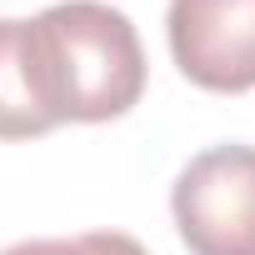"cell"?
<instances>
[{
	"label": "cell",
	"instance_id": "6da1fadb",
	"mask_svg": "<svg viewBox=\"0 0 255 255\" xmlns=\"http://www.w3.org/2000/svg\"><path fill=\"white\" fill-rule=\"evenodd\" d=\"M25 60L50 125H105L145 95V45L105 0H60L25 20Z\"/></svg>",
	"mask_w": 255,
	"mask_h": 255
},
{
	"label": "cell",
	"instance_id": "7a4b0ae2",
	"mask_svg": "<svg viewBox=\"0 0 255 255\" xmlns=\"http://www.w3.org/2000/svg\"><path fill=\"white\" fill-rule=\"evenodd\" d=\"M170 215L190 255H255V145H210L170 185Z\"/></svg>",
	"mask_w": 255,
	"mask_h": 255
},
{
	"label": "cell",
	"instance_id": "3957f363",
	"mask_svg": "<svg viewBox=\"0 0 255 255\" xmlns=\"http://www.w3.org/2000/svg\"><path fill=\"white\" fill-rule=\"evenodd\" d=\"M165 40L190 85L215 95L255 90V0H170Z\"/></svg>",
	"mask_w": 255,
	"mask_h": 255
},
{
	"label": "cell",
	"instance_id": "277c9868",
	"mask_svg": "<svg viewBox=\"0 0 255 255\" xmlns=\"http://www.w3.org/2000/svg\"><path fill=\"white\" fill-rule=\"evenodd\" d=\"M55 125L45 120L30 60H25V20H0V140H35L50 135Z\"/></svg>",
	"mask_w": 255,
	"mask_h": 255
},
{
	"label": "cell",
	"instance_id": "5b68a950",
	"mask_svg": "<svg viewBox=\"0 0 255 255\" xmlns=\"http://www.w3.org/2000/svg\"><path fill=\"white\" fill-rule=\"evenodd\" d=\"M0 255H150V250L125 230H85L70 240H20Z\"/></svg>",
	"mask_w": 255,
	"mask_h": 255
}]
</instances>
